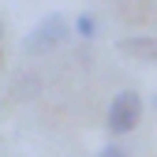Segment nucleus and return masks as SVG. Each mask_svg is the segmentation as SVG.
<instances>
[{
    "label": "nucleus",
    "mask_w": 157,
    "mask_h": 157,
    "mask_svg": "<svg viewBox=\"0 0 157 157\" xmlns=\"http://www.w3.org/2000/svg\"><path fill=\"white\" fill-rule=\"evenodd\" d=\"M116 49H120V56H127V60L157 67V37H150V34H127V37L116 41Z\"/></svg>",
    "instance_id": "nucleus-3"
},
{
    "label": "nucleus",
    "mask_w": 157,
    "mask_h": 157,
    "mask_svg": "<svg viewBox=\"0 0 157 157\" xmlns=\"http://www.w3.org/2000/svg\"><path fill=\"white\" fill-rule=\"evenodd\" d=\"M97 30H101V23H97V15L82 11V15L75 19V34H78V37H86V41H90V37H97Z\"/></svg>",
    "instance_id": "nucleus-4"
},
{
    "label": "nucleus",
    "mask_w": 157,
    "mask_h": 157,
    "mask_svg": "<svg viewBox=\"0 0 157 157\" xmlns=\"http://www.w3.org/2000/svg\"><path fill=\"white\" fill-rule=\"evenodd\" d=\"M67 34H71V23H67L60 11H49L41 23H37V26L23 37V52H26V56L52 52V49H60V45L67 41Z\"/></svg>",
    "instance_id": "nucleus-2"
},
{
    "label": "nucleus",
    "mask_w": 157,
    "mask_h": 157,
    "mask_svg": "<svg viewBox=\"0 0 157 157\" xmlns=\"http://www.w3.org/2000/svg\"><path fill=\"white\" fill-rule=\"evenodd\" d=\"M142 112H146V101L139 90H120L109 101V112H105V131L112 135V139H124V135H131L135 127L142 124Z\"/></svg>",
    "instance_id": "nucleus-1"
},
{
    "label": "nucleus",
    "mask_w": 157,
    "mask_h": 157,
    "mask_svg": "<svg viewBox=\"0 0 157 157\" xmlns=\"http://www.w3.org/2000/svg\"><path fill=\"white\" fill-rule=\"evenodd\" d=\"M94 157H127V150H124L120 142H105V146H101V150H97Z\"/></svg>",
    "instance_id": "nucleus-5"
}]
</instances>
